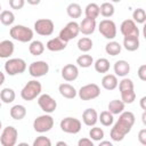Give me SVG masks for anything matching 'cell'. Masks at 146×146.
I'll list each match as a JSON object with an SVG mask.
<instances>
[{
  "mask_svg": "<svg viewBox=\"0 0 146 146\" xmlns=\"http://www.w3.org/2000/svg\"><path fill=\"white\" fill-rule=\"evenodd\" d=\"M145 117H146V112L144 111V113H143V115H141V120H143V123H144V124H146V120H145Z\"/></svg>",
  "mask_w": 146,
  "mask_h": 146,
  "instance_id": "obj_50",
  "label": "cell"
},
{
  "mask_svg": "<svg viewBox=\"0 0 146 146\" xmlns=\"http://www.w3.org/2000/svg\"><path fill=\"white\" fill-rule=\"evenodd\" d=\"M138 140L141 145H146V129H141L138 132Z\"/></svg>",
  "mask_w": 146,
  "mask_h": 146,
  "instance_id": "obj_45",
  "label": "cell"
},
{
  "mask_svg": "<svg viewBox=\"0 0 146 146\" xmlns=\"http://www.w3.org/2000/svg\"><path fill=\"white\" fill-rule=\"evenodd\" d=\"M49 72V64L44 60H36L30 64L29 73L33 78H41Z\"/></svg>",
  "mask_w": 146,
  "mask_h": 146,
  "instance_id": "obj_12",
  "label": "cell"
},
{
  "mask_svg": "<svg viewBox=\"0 0 146 146\" xmlns=\"http://www.w3.org/2000/svg\"><path fill=\"white\" fill-rule=\"evenodd\" d=\"M79 33H80L79 24H78L76 22L72 21V22H68V23L64 26V29L60 30L58 38H60V39H62L63 41H65V42H68V41L73 40L74 38H76Z\"/></svg>",
  "mask_w": 146,
  "mask_h": 146,
  "instance_id": "obj_7",
  "label": "cell"
},
{
  "mask_svg": "<svg viewBox=\"0 0 146 146\" xmlns=\"http://www.w3.org/2000/svg\"><path fill=\"white\" fill-rule=\"evenodd\" d=\"M33 146H51V140L48 137L44 136H39L34 139Z\"/></svg>",
  "mask_w": 146,
  "mask_h": 146,
  "instance_id": "obj_41",
  "label": "cell"
},
{
  "mask_svg": "<svg viewBox=\"0 0 146 146\" xmlns=\"http://www.w3.org/2000/svg\"><path fill=\"white\" fill-rule=\"evenodd\" d=\"M99 33L107 40H113L116 36V25L112 19H103L98 24Z\"/></svg>",
  "mask_w": 146,
  "mask_h": 146,
  "instance_id": "obj_11",
  "label": "cell"
},
{
  "mask_svg": "<svg viewBox=\"0 0 146 146\" xmlns=\"http://www.w3.org/2000/svg\"><path fill=\"white\" fill-rule=\"evenodd\" d=\"M79 27H80V32L84 35H90L95 32L96 30V19L94 18H83L82 22L79 24Z\"/></svg>",
  "mask_w": 146,
  "mask_h": 146,
  "instance_id": "obj_16",
  "label": "cell"
},
{
  "mask_svg": "<svg viewBox=\"0 0 146 146\" xmlns=\"http://www.w3.org/2000/svg\"><path fill=\"white\" fill-rule=\"evenodd\" d=\"M137 75H138V78L141 81H146V65L145 64H143V65L139 66L138 72H137Z\"/></svg>",
  "mask_w": 146,
  "mask_h": 146,
  "instance_id": "obj_43",
  "label": "cell"
},
{
  "mask_svg": "<svg viewBox=\"0 0 146 146\" xmlns=\"http://www.w3.org/2000/svg\"><path fill=\"white\" fill-rule=\"evenodd\" d=\"M84 14H86V17L96 19L99 16V6L95 2H91V3L87 5V7L84 9Z\"/></svg>",
  "mask_w": 146,
  "mask_h": 146,
  "instance_id": "obj_31",
  "label": "cell"
},
{
  "mask_svg": "<svg viewBox=\"0 0 146 146\" xmlns=\"http://www.w3.org/2000/svg\"><path fill=\"white\" fill-rule=\"evenodd\" d=\"M92 40L88 36H83L81 39H79L78 41V49L81 50L82 52H88L92 49Z\"/></svg>",
  "mask_w": 146,
  "mask_h": 146,
  "instance_id": "obj_34",
  "label": "cell"
},
{
  "mask_svg": "<svg viewBox=\"0 0 146 146\" xmlns=\"http://www.w3.org/2000/svg\"><path fill=\"white\" fill-rule=\"evenodd\" d=\"M54 127V119L51 115H49L48 113L38 116L34 122H33V128L36 132L39 133H43V132H48L49 130H51V128Z\"/></svg>",
  "mask_w": 146,
  "mask_h": 146,
  "instance_id": "obj_5",
  "label": "cell"
},
{
  "mask_svg": "<svg viewBox=\"0 0 146 146\" xmlns=\"http://www.w3.org/2000/svg\"><path fill=\"white\" fill-rule=\"evenodd\" d=\"M15 50V46L10 40H3L0 42V58H9Z\"/></svg>",
  "mask_w": 146,
  "mask_h": 146,
  "instance_id": "obj_18",
  "label": "cell"
},
{
  "mask_svg": "<svg viewBox=\"0 0 146 146\" xmlns=\"http://www.w3.org/2000/svg\"><path fill=\"white\" fill-rule=\"evenodd\" d=\"M9 113H10L11 119H14L16 121H19V120H22V119L25 117V115H26V108H25V106H23L21 104H17V105H14L10 108Z\"/></svg>",
  "mask_w": 146,
  "mask_h": 146,
  "instance_id": "obj_24",
  "label": "cell"
},
{
  "mask_svg": "<svg viewBox=\"0 0 146 146\" xmlns=\"http://www.w3.org/2000/svg\"><path fill=\"white\" fill-rule=\"evenodd\" d=\"M78 146H94V140L90 138H81L78 141Z\"/></svg>",
  "mask_w": 146,
  "mask_h": 146,
  "instance_id": "obj_44",
  "label": "cell"
},
{
  "mask_svg": "<svg viewBox=\"0 0 146 146\" xmlns=\"http://www.w3.org/2000/svg\"><path fill=\"white\" fill-rule=\"evenodd\" d=\"M98 120L104 127H111L114 122V116L110 111H103L98 115Z\"/></svg>",
  "mask_w": 146,
  "mask_h": 146,
  "instance_id": "obj_33",
  "label": "cell"
},
{
  "mask_svg": "<svg viewBox=\"0 0 146 146\" xmlns=\"http://www.w3.org/2000/svg\"><path fill=\"white\" fill-rule=\"evenodd\" d=\"M38 105L40 106V108L44 112V113H52L55 112L56 107H57V103L56 100L48 94H42V95H39V98H38Z\"/></svg>",
  "mask_w": 146,
  "mask_h": 146,
  "instance_id": "obj_13",
  "label": "cell"
},
{
  "mask_svg": "<svg viewBox=\"0 0 146 146\" xmlns=\"http://www.w3.org/2000/svg\"><path fill=\"white\" fill-rule=\"evenodd\" d=\"M78 95L82 100H91L97 98L100 95V88L96 83H88L80 88V90L78 91Z\"/></svg>",
  "mask_w": 146,
  "mask_h": 146,
  "instance_id": "obj_6",
  "label": "cell"
},
{
  "mask_svg": "<svg viewBox=\"0 0 146 146\" xmlns=\"http://www.w3.org/2000/svg\"><path fill=\"white\" fill-rule=\"evenodd\" d=\"M25 1H27V3L31 6H36L41 2V0H25Z\"/></svg>",
  "mask_w": 146,
  "mask_h": 146,
  "instance_id": "obj_48",
  "label": "cell"
},
{
  "mask_svg": "<svg viewBox=\"0 0 146 146\" xmlns=\"http://www.w3.org/2000/svg\"><path fill=\"white\" fill-rule=\"evenodd\" d=\"M124 103L120 99H113V100H111L110 103H108V105H107V108H108V111L113 114V115H119V114H121L123 111H124Z\"/></svg>",
  "mask_w": 146,
  "mask_h": 146,
  "instance_id": "obj_25",
  "label": "cell"
},
{
  "mask_svg": "<svg viewBox=\"0 0 146 146\" xmlns=\"http://www.w3.org/2000/svg\"><path fill=\"white\" fill-rule=\"evenodd\" d=\"M111 1H112V2H120L121 0H111Z\"/></svg>",
  "mask_w": 146,
  "mask_h": 146,
  "instance_id": "obj_52",
  "label": "cell"
},
{
  "mask_svg": "<svg viewBox=\"0 0 146 146\" xmlns=\"http://www.w3.org/2000/svg\"><path fill=\"white\" fill-rule=\"evenodd\" d=\"M130 72V65L127 60H116L114 64V73L117 76H122L124 78L125 75H128V73Z\"/></svg>",
  "mask_w": 146,
  "mask_h": 146,
  "instance_id": "obj_20",
  "label": "cell"
},
{
  "mask_svg": "<svg viewBox=\"0 0 146 146\" xmlns=\"http://www.w3.org/2000/svg\"><path fill=\"white\" fill-rule=\"evenodd\" d=\"M114 11H115V8L111 2H104L99 7V15H102L103 17H106V18L112 17L114 15Z\"/></svg>",
  "mask_w": 146,
  "mask_h": 146,
  "instance_id": "obj_30",
  "label": "cell"
},
{
  "mask_svg": "<svg viewBox=\"0 0 146 146\" xmlns=\"http://www.w3.org/2000/svg\"><path fill=\"white\" fill-rule=\"evenodd\" d=\"M78 76H79V70H78L76 65H74V64H66L62 68V78L65 81H67V82L74 81L78 79Z\"/></svg>",
  "mask_w": 146,
  "mask_h": 146,
  "instance_id": "obj_15",
  "label": "cell"
},
{
  "mask_svg": "<svg viewBox=\"0 0 146 146\" xmlns=\"http://www.w3.org/2000/svg\"><path fill=\"white\" fill-rule=\"evenodd\" d=\"M132 21L138 24H144L146 21V13L143 8H137L132 13Z\"/></svg>",
  "mask_w": 146,
  "mask_h": 146,
  "instance_id": "obj_39",
  "label": "cell"
},
{
  "mask_svg": "<svg viewBox=\"0 0 146 146\" xmlns=\"http://www.w3.org/2000/svg\"><path fill=\"white\" fill-rule=\"evenodd\" d=\"M0 11H1V5H0Z\"/></svg>",
  "mask_w": 146,
  "mask_h": 146,
  "instance_id": "obj_54",
  "label": "cell"
},
{
  "mask_svg": "<svg viewBox=\"0 0 146 146\" xmlns=\"http://www.w3.org/2000/svg\"><path fill=\"white\" fill-rule=\"evenodd\" d=\"M18 137V131L15 127L8 125L3 128L1 136H0V143L2 146H14L17 141Z\"/></svg>",
  "mask_w": 146,
  "mask_h": 146,
  "instance_id": "obj_10",
  "label": "cell"
},
{
  "mask_svg": "<svg viewBox=\"0 0 146 146\" xmlns=\"http://www.w3.org/2000/svg\"><path fill=\"white\" fill-rule=\"evenodd\" d=\"M29 51H30V54L32 56H40L44 51V44L39 40H34V41H32L30 43Z\"/></svg>",
  "mask_w": 146,
  "mask_h": 146,
  "instance_id": "obj_26",
  "label": "cell"
},
{
  "mask_svg": "<svg viewBox=\"0 0 146 146\" xmlns=\"http://www.w3.org/2000/svg\"><path fill=\"white\" fill-rule=\"evenodd\" d=\"M26 70V63L22 58H10L5 63V71L8 75H17L24 73Z\"/></svg>",
  "mask_w": 146,
  "mask_h": 146,
  "instance_id": "obj_4",
  "label": "cell"
},
{
  "mask_svg": "<svg viewBox=\"0 0 146 146\" xmlns=\"http://www.w3.org/2000/svg\"><path fill=\"white\" fill-rule=\"evenodd\" d=\"M2 129V123H1V121H0V130Z\"/></svg>",
  "mask_w": 146,
  "mask_h": 146,
  "instance_id": "obj_53",
  "label": "cell"
},
{
  "mask_svg": "<svg viewBox=\"0 0 146 146\" xmlns=\"http://www.w3.org/2000/svg\"><path fill=\"white\" fill-rule=\"evenodd\" d=\"M120 94H121V100L124 104H132L136 99V92L133 91V89L123 90V91H120Z\"/></svg>",
  "mask_w": 146,
  "mask_h": 146,
  "instance_id": "obj_37",
  "label": "cell"
},
{
  "mask_svg": "<svg viewBox=\"0 0 146 146\" xmlns=\"http://www.w3.org/2000/svg\"><path fill=\"white\" fill-rule=\"evenodd\" d=\"M117 78L115 74H105L102 79V86L106 90H114L117 87Z\"/></svg>",
  "mask_w": 146,
  "mask_h": 146,
  "instance_id": "obj_22",
  "label": "cell"
},
{
  "mask_svg": "<svg viewBox=\"0 0 146 146\" xmlns=\"http://www.w3.org/2000/svg\"><path fill=\"white\" fill-rule=\"evenodd\" d=\"M104 136H105L104 130L102 128H98V127H94L89 131V137L94 141H100L102 139H104Z\"/></svg>",
  "mask_w": 146,
  "mask_h": 146,
  "instance_id": "obj_38",
  "label": "cell"
},
{
  "mask_svg": "<svg viewBox=\"0 0 146 146\" xmlns=\"http://www.w3.org/2000/svg\"><path fill=\"white\" fill-rule=\"evenodd\" d=\"M5 79H6V78H5V74H3V73L0 71V86H2V84H3Z\"/></svg>",
  "mask_w": 146,
  "mask_h": 146,
  "instance_id": "obj_49",
  "label": "cell"
},
{
  "mask_svg": "<svg viewBox=\"0 0 146 146\" xmlns=\"http://www.w3.org/2000/svg\"><path fill=\"white\" fill-rule=\"evenodd\" d=\"M0 107H1V100H0Z\"/></svg>",
  "mask_w": 146,
  "mask_h": 146,
  "instance_id": "obj_55",
  "label": "cell"
},
{
  "mask_svg": "<svg viewBox=\"0 0 146 146\" xmlns=\"http://www.w3.org/2000/svg\"><path fill=\"white\" fill-rule=\"evenodd\" d=\"M94 66L98 73H107L110 71V62L106 58H98L94 63Z\"/></svg>",
  "mask_w": 146,
  "mask_h": 146,
  "instance_id": "obj_29",
  "label": "cell"
},
{
  "mask_svg": "<svg viewBox=\"0 0 146 146\" xmlns=\"http://www.w3.org/2000/svg\"><path fill=\"white\" fill-rule=\"evenodd\" d=\"M120 31L123 36H128V35L139 36V29L137 27V24L132 19H124L120 25Z\"/></svg>",
  "mask_w": 146,
  "mask_h": 146,
  "instance_id": "obj_14",
  "label": "cell"
},
{
  "mask_svg": "<svg viewBox=\"0 0 146 146\" xmlns=\"http://www.w3.org/2000/svg\"><path fill=\"white\" fill-rule=\"evenodd\" d=\"M0 22L5 26H10L15 22V15L11 10H2L0 13Z\"/></svg>",
  "mask_w": 146,
  "mask_h": 146,
  "instance_id": "obj_32",
  "label": "cell"
},
{
  "mask_svg": "<svg viewBox=\"0 0 146 146\" xmlns=\"http://www.w3.org/2000/svg\"><path fill=\"white\" fill-rule=\"evenodd\" d=\"M66 46H67V42H65V41H63L60 38H52V39H50L48 42H47V44H46V47H47V49L48 50H50V51H62V50H64L65 48H66Z\"/></svg>",
  "mask_w": 146,
  "mask_h": 146,
  "instance_id": "obj_19",
  "label": "cell"
},
{
  "mask_svg": "<svg viewBox=\"0 0 146 146\" xmlns=\"http://www.w3.org/2000/svg\"><path fill=\"white\" fill-rule=\"evenodd\" d=\"M56 145H57V146H60V145H64V146H66V145H67V144H66V143H65V141H58V143H57V144H56Z\"/></svg>",
  "mask_w": 146,
  "mask_h": 146,
  "instance_id": "obj_51",
  "label": "cell"
},
{
  "mask_svg": "<svg viewBox=\"0 0 146 146\" xmlns=\"http://www.w3.org/2000/svg\"><path fill=\"white\" fill-rule=\"evenodd\" d=\"M119 90L120 91H123V90H130V89H133V82L131 79H128V78H123L119 83Z\"/></svg>",
  "mask_w": 146,
  "mask_h": 146,
  "instance_id": "obj_40",
  "label": "cell"
},
{
  "mask_svg": "<svg viewBox=\"0 0 146 146\" xmlns=\"http://www.w3.org/2000/svg\"><path fill=\"white\" fill-rule=\"evenodd\" d=\"M82 121L88 127H94L98 121V113L95 108H87L82 113Z\"/></svg>",
  "mask_w": 146,
  "mask_h": 146,
  "instance_id": "obj_17",
  "label": "cell"
},
{
  "mask_svg": "<svg viewBox=\"0 0 146 146\" xmlns=\"http://www.w3.org/2000/svg\"><path fill=\"white\" fill-rule=\"evenodd\" d=\"M16 94L11 88H3L0 91V100L3 102L5 104H10L15 100Z\"/></svg>",
  "mask_w": 146,
  "mask_h": 146,
  "instance_id": "obj_27",
  "label": "cell"
},
{
  "mask_svg": "<svg viewBox=\"0 0 146 146\" xmlns=\"http://www.w3.org/2000/svg\"><path fill=\"white\" fill-rule=\"evenodd\" d=\"M60 129L62 131L66 132V133H72V135H76L78 132H80L81 130V121L76 117H72V116H67L64 117L60 121Z\"/></svg>",
  "mask_w": 146,
  "mask_h": 146,
  "instance_id": "obj_8",
  "label": "cell"
},
{
  "mask_svg": "<svg viewBox=\"0 0 146 146\" xmlns=\"http://www.w3.org/2000/svg\"><path fill=\"white\" fill-rule=\"evenodd\" d=\"M123 47L128 51H135L139 48V36L128 35L123 38Z\"/></svg>",
  "mask_w": 146,
  "mask_h": 146,
  "instance_id": "obj_23",
  "label": "cell"
},
{
  "mask_svg": "<svg viewBox=\"0 0 146 146\" xmlns=\"http://www.w3.org/2000/svg\"><path fill=\"white\" fill-rule=\"evenodd\" d=\"M10 36L19 42H30L33 39V31L24 25H15L10 27Z\"/></svg>",
  "mask_w": 146,
  "mask_h": 146,
  "instance_id": "obj_3",
  "label": "cell"
},
{
  "mask_svg": "<svg viewBox=\"0 0 146 146\" xmlns=\"http://www.w3.org/2000/svg\"><path fill=\"white\" fill-rule=\"evenodd\" d=\"M112 145H113V144H112L110 140H103V139H102V140L99 141V146H112Z\"/></svg>",
  "mask_w": 146,
  "mask_h": 146,
  "instance_id": "obj_46",
  "label": "cell"
},
{
  "mask_svg": "<svg viewBox=\"0 0 146 146\" xmlns=\"http://www.w3.org/2000/svg\"><path fill=\"white\" fill-rule=\"evenodd\" d=\"M146 97L144 96V97H141V99H140V107L144 110V111H146Z\"/></svg>",
  "mask_w": 146,
  "mask_h": 146,
  "instance_id": "obj_47",
  "label": "cell"
},
{
  "mask_svg": "<svg viewBox=\"0 0 146 146\" xmlns=\"http://www.w3.org/2000/svg\"><path fill=\"white\" fill-rule=\"evenodd\" d=\"M76 64L80 66V67H83V68H87V67H90L92 64H94V58L90 56V55H81L76 58Z\"/></svg>",
  "mask_w": 146,
  "mask_h": 146,
  "instance_id": "obj_36",
  "label": "cell"
},
{
  "mask_svg": "<svg viewBox=\"0 0 146 146\" xmlns=\"http://www.w3.org/2000/svg\"><path fill=\"white\" fill-rule=\"evenodd\" d=\"M135 114L130 111H123L117 121L114 123L113 128L111 129V132H110V137L112 138V140L114 141H121L130 131H131V128L133 127L135 124Z\"/></svg>",
  "mask_w": 146,
  "mask_h": 146,
  "instance_id": "obj_1",
  "label": "cell"
},
{
  "mask_svg": "<svg viewBox=\"0 0 146 146\" xmlns=\"http://www.w3.org/2000/svg\"><path fill=\"white\" fill-rule=\"evenodd\" d=\"M25 5V0H9V6L11 9L15 10H19L24 7Z\"/></svg>",
  "mask_w": 146,
  "mask_h": 146,
  "instance_id": "obj_42",
  "label": "cell"
},
{
  "mask_svg": "<svg viewBox=\"0 0 146 146\" xmlns=\"http://www.w3.org/2000/svg\"><path fill=\"white\" fill-rule=\"evenodd\" d=\"M55 29L54 22L49 18H40L34 23V31L42 36H49L52 34Z\"/></svg>",
  "mask_w": 146,
  "mask_h": 146,
  "instance_id": "obj_9",
  "label": "cell"
},
{
  "mask_svg": "<svg viewBox=\"0 0 146 146\" xmlns=\"http://www.w3.org/2000/svg\"><path fill=\"white\" fill-rule=\"evenodd\" d=\"M66 13H67V15H68L71 18H79V17H81V15H82V8H81V6H80L79 3L72 2V3H70V5L67 6Z\"/></svg>",
  "mask_w": 146,
  "mask_h": 146,
  "instance_id": "obj_28",
  "label": "cell"
},
{
  "mask_svg": "<svg viewBox=\"0 0 146 146\" xmlns=\"http://www.w3.org/2000/svg\"><path fill=\"white\" fill-rule=\"evenodd\" d=\"M121 50H122V46H121L119 42H116V41H110V42L105 46V51H106L108 55H111V56H116V55H119V54L121 52Z\"/></svg>",
  "mask_w": 146,
  "mask_h": 146,
  "instance_id": "obj_35",
  "label": "cell"
},
{
  "mask_svg": "<svg viewBox=\"0 0 146 146\" xmlns=\"http://www.w3.org/2000/svg\"><path fill=\"white\" fill-rule=\"evenodd\" d=\"M58 91H59V94L64 98H67V99H73L76 96V94H78L75 88L72 84H70V83H62V84H59Z\"/></svg>",
  "mask_w": 146,
  "mask_h": 146,
  "instance_id": "obj_21",
  "label": "cell"
},
{
  "mask_svg": "<svg viewBox=\"0 0 146 146\" xmlns=\"http://www.w3.org/2000/svg\"><path fill=\"white\" fill-rule=\"evenodd\" d=\"M41 91H42L41 83L38 80H31L23 87L21 91V97L26 102H31L36 97H39Z\"/></svg>",
  "mask_w": 146,
  "mask_h": 146,
  "instance_id": "obj_2",
  "label": "cell"
}]
</instances>
